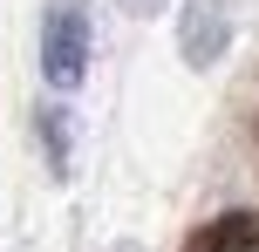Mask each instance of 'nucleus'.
Wrapping results in <instances>:
<instances>
[{
    "label": "nucleus",
    "mask_w": 259,
    "mask_h": 252,
    "mask_svg": "<svg viewBox=\"0 0 259 252\" xmlns=\"http://www.w3.org/2000/svg\"><path fill=\"white\" fill-rule=\"evenodd\" d=\"M41 130H48V164H55V171H68V123L48 109V116H41Z\"/></svg>",
    "instance_id": "obj_4"
},
{
    "label": "nucleus",
    "mask_w": 259,
    "mask_h": 252,
    "mask_svg": "<svg viewBox=\"0 0 259 252\" xmlns=\"http://www.w3.org/2000/svg\"><path fill=\"white\" fill-rule=\"evenodd\" d=\"M191 252H259V212H225L191 232Z\"/></svg>",
    "instance_id": "obj_3"
},
{
    "label": "nucleus",
    "mask_w": 259,
    "mask_h": 252,
    "mask_svg": "<svg viewBox=\"0 0 259 252\" xmlns=\"http://www.w3.org/2000/svg\"><path fill=\"white\" fill-rule=\"evenodd\" d=\"M178 48L191 68H211L225 48H232V21H225L219 0H191V7L178 14Z\"/></svg>",
    "instance_id": "obj_2"
},
{
    "label": "nucleus",
    "mask_w": 259,
    "mask_h": 252,
    "mask_svg": "<svg viewBox=\"0 0 259 252\" xmlns=\"http://www.w3.org/2000/svg\"><path fill=\"white\" fill-rule=\"evenodd\" d=\"M41 75L62 95L82 89V75H89V14H82V0H48V14H41Z\"/></svg>",
    "instance_id": "obj_1"
},
{
    "label": "nucleus",
    "mask_w": 259,
    "mask_h": 252,
    "mask_svg": "<svg viewBox=\"0 0 259 252\" xmlns=\"http://www.w3.org/2000/svg\"><path fill=\"white\" fill-rule=\"evenodd\" d=\"M123 7H130V14H157L164 0H123Z\"/></svg>",
    "instance_id": "obj_5"
}]
</instances>
